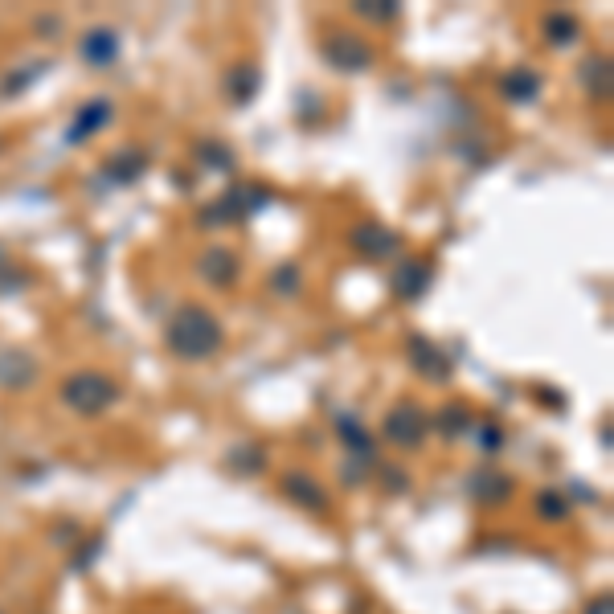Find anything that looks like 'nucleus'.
<instances>
[{
    "instance_id": "obj_10",
    "label": "nucleus",
    "mask_w": 614,
    "mask_h": 614,
    "mask_svg": "<svg viewBox=\"0 0 614 614\" xmlns=\"http://www.w3.org/2000/svg\"><path fill=\"white\" fill-rule=\"evenodd\" d=\"M426 279H430V267H426V262H406V267L398 271V295H402V299H418L422 287H426Z\"/></svg>"
},
{
    "instance_id": "obj_12",
    "label": "nucleus",
    "mask_w": 614,
    "mask_h": 614,
    "mask_svg": "<svg viewBox=\"0 0 614 614\" xmlns=\"http://www.w3.org/2000/svg\"><path fill=\"white\" fill-rule=\"evenodd\" d=\"M504 91H508L512 99H529V95H537V78H524V74H512V78H504Z\"/></svg>"
},
{
    "instance_id": "obj_15",
    "label": "nucleus",
    "mask_w": 614,
    "mask_h": 614,
    "mask_svg": "<svg viewBox=\"0 0 614 614\" xmlns=\"http://www.w3.org/2000/svg\"><path fill=\"white\" fill-rule=\"evenodd\" d=\"M0 262H5V250H0Z\"/></svg>"
},
{
    "instance_id": "obj_13",
    "label": "nucleus",
    "mask_w": 614,
    "mask_h": 614,
    "mask_svg": "<svg viewBox=\"0 0 614 614\" xmlns=\"http://www.w3.org/2000/svg\"><path fill=\"white\" fill-rule=\"evenodd\" d=\"M254 86H258L254 70H250V66H242V86H238V82H230V91H234V99H238V103H246V99L254 95Z\"/></svg>"
},
{
    "instance_id": "obj_2",
    "label": "nucleus",
    "mask_w": 614,
    "mask_h": 614,
    "mask_svg": "<svg viewBox=\"0 0 614 614\" xmlns=\"http://www.w3.org/2000/svg\"><path fill=\"white\" fill-rule=\"evenodd\" d=\"M115 398H119V385L107 381L103 373H91V369H82V373L66 377V385H62V402H66L70 410L86 414V418H95V414H103L107 406H115Z\"/></svg>"
},
{
    "instance_id": "obj_7",
    "label": "nucleus",
    "mask_w": 614,
    "mask_h": 614,
    "mask_svg": "<svg viewBox=\"0 0 614 614\" xmlns=\"http://www.w3.org/2000/svg\"><path fill=\"white\" fill-rule=\"evenodd\" d=\"M283 492H287L295 504H303L307 512H324V508H328V492L316 484L312 475H299V471H291V475L283 479Z\"/></svg>"
},
{
    "instance_id": "obj_8",
    "label": "nucleus",
    "mask_w": 614,
    "mask_h": 614,
    "mask_svg": "<svg viewBox=\"0 0 614 614\" xmlns=\"http://www.w3.org/2000/svg\"><path fill=\"white\" fill-rule=\"evenodd\" d=\"M107 119H111L107 99H91V107H82V115L70 123V144H74V140H78V144H82V140H91V131L103 127Z\"/></svg>"
},
{
    "instance_id": "obj_6",
    "label": "nucleus",
    "mask_w": 614,
    "mask_h": 614,
    "mask_svg": "<svg viewBox=\"0 0 614 614\" xmlns=\"http://www.w3.org/2000/svg\"><path fill=\"white\" fill-rule=\"evenodd\" d=\"M410 361H414V369H418L422 377H430V381H447V377H451L447 357L438 353V348H434L430 340H422V336L410 340Z\"/></svg>"
},
{
    "instance_id": "obj_9",
    "label": "nucleus",
    "mask_w": 614,
    "mask_h": 614,
    "mask_svg": "<svg viewBox=\"0 0 614 614\" xmlns=\"http://www.w3.org/2000/svg\"><path fill=\"white\" fill-rule=\"evenodd\" d=\"M115 50H119V41H115L111 29H95V33L82 37V54L91 58V62H99V66H107L115 58Z\"/></svg>"
},
{
    "instance_id": "obj_4",
    "label": "nucleus",
    "mask_w": 614,
    "mask_h": 614,
    "mask_svg": "<svg viewBox=\"0 0 614 614\" xmlns=\"http://www.w3.org/2000/svg\"><path fill=\"white\" fill-rule=\"evenodd\" d=\"M324 54L344 70V74H361L369 62H373V50H369V41H361L357 33H332L328 37V46H324Z\"/></svg>"
},
{
    "instance_id": "obj_5",
    "label": "nucleus",
    "mask_w": 614,
    "mask_h": 614,
    "mask_svg": "<svg viewBox=\"0 0 614 614\" xmlns=\"http://www.w3.org/2000/svg\"><path fill=\"white\" fill-rule=\"evenodd\" d=\"M201 279H205L209 287H230V283L238 279V254L226 250V246L205 250V258H201Z\"/></svg>"
},
{
    "instance_id": "obj_3",
    "label": "nucleus",
    "mask_w": 614,
    "mask_h": 614,
    "mask_svg": "<svg viewBox=\"0 0 614 614\" xmlns=\"http://www.w3.org/2000/svg\"><path fill=\"white\" fill-rule=\"evenodd\" d=\"M426 430H430V422H426V410L418 402L393 406L389 418H385V438H393V443H402V447H422Z\"/></svg>"
},
{
    "instance_id": "obj_14",
    "label": "nucleus",
    "mask_w": 614,
    "mask_h": 614,
    "mask_svg": "<svg viewBox=\"0 0 614 614\" xmlns=\"http://www.w3.org/2000/svg\"><path fill=\"white\" fill-rule=\"evenodd\" d=\"M357 13L365 17V21H393V17H398V5H357Z\"/></svg>"
},
{
    "instance_id": "obj_1",
    "label": "nucleus",
    "mask_w": 614,
    "mask_h": 614,
    "mask_svg": "<svg viewBox=\"0 0 614 614\" xmlns=\"http://www.w3.org/2000/svg\"><path fill=\"white\" fill-rule=\"evenodd\" d=\"M164 340L181 361H205V357H213L217 348H222L226 332H222V324H217L213 312H205V307H197V303H185V307L172 312Z\"/></svg>"
},
{
    "instance_id": "obj_11",
    "label": "nucleus",
    "mask_w": 614,
    "mask_h": 614,
    "mask_svg": "<svg viewBox=\"0 0 614 614\" xmlns=\"http://www.w3.org/2000/svg\"><path fill=\"white\" fill-rule=\"evenodd\" d=\"M545 33H553V37H549L553 46H569V41H574V33H578V21L565 17V13H553V17L545 21Z\"/></svg>"
}]
</instances>
